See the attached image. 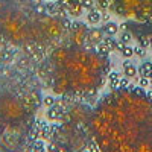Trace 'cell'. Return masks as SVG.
I'll return each mask as SVG.
<instances>
[{"instance_id": "6da1fadb", "label": "cell", "mask_w": 152, "mask_h": 152, "mask_svg": "<svg viewBox=\"0 0 152 152\" xmlns=\"http://www.w3.org/2000/svg\"><path fill=\"white\" fill-rule=\"evenodd\" d=\"M62 108L61 107H58V105H55V107H52V108H49V113H47V117L49 119H52V120H56V119H59L61 116H62Z\"/></svg>"}, {"instance_id": "9c48e42d", "label": "cell", "mask_w": 152, "mask_h": 152, "mask_svg": "<svg viewBox=\"0 0 152 152\" xmlns=\"http://www.w3.org/2000/svg\"><path fill=\"white\" fill-rule=\"evenodd\" d=\"M47 151H49V152H56V151H58V149H56V145H55V143H50V145L47 146Z\"/></svg>"}, {"instance_id": "7a4b0ae2", "label": "cell", "mask_w": 152, "mask_h": 152, "mask_svg": "<svg viewBox=\"0 0 152 152\" xmlns=\"http://www.w3.org/2000/svg\"><path fill=\"white\" fill-rule=\"evenodd\" d=\"M123 67H125V75L126 76H128V78H132V76L137 73V70H135V67H132L131 64H129V62L128 61H126L125 62V64H123Z\"/></svg>"}, {"instance_id": "8fae6325", "label": "cell", "mask_w": 152, "mask_h": 152, "mask_svg": "<svg viewBox=\"0 0 152 152\" xmlns=\"http://www.w3.org/2000/svg\"><path fill=\"white\" fill-rule=\"evenodd\" d=\"M134 52H137L138 55H143V53H145V52H143V50H142V49H134Z\"/></svg>"}, {"instance_id": "5b68a950", "label": "cell", "mask_w": 152, "mask_h": 152, "mask_svg": "<svg viewBox=\"0 0 152 152\" xmlns=\"http://www.w3.org/2000/svg\"><path fill=\"white\" fill-rule=\"evenodd\" d=\"M43 102H44V105H46L47 108H52V107H55V99H53L52 96H46V97L43 99Z\"/></svg>"}, {"instance_id": "52a82bcc", "label": "cell", "mask_w": 152, "mask_h": 152, "mask_svg": "<svg viewBox=\"0 0 152 152\" xmlns=\"http://www.w3.org/2000/svg\"><path fill=\"white\" fill-rule=\"evenodd\" d=\"M108 79H110V82H117V81H120V75L117 72H111L108 75Z\"/></svg>"}, {"instance_id": "3957f363", "label": "cell", "mask_w": 152, "mask_h": 152, "mask_svg": "<svg viewBox=\"0 0 152 152\" xmlns=\"http://www.w3.org/2000/svg\"><path fill=\"white\" fill-rule=\"evenodd\" d=\"M99 20H100L99 11H90V12H88V21H90V23L96 24V23H99Z\"/></svg>"}, {"instance_id": "7c38bea8", "label": "cell", "mask_w": 152, "mask_h": 152, "mask_svg": "<svg viewBox=\"0 0 152 152\" xmlns=\"http://www.w3.org/2000/svg\"><path fill=\"white\" fill-rule=\"evenodd\" d=\"M87 152H90V151H87Z\"/></svg>"}, {"instance_id": "8992f818", "label": "cell", "mask_w": 152, "mask_h": 152, "mask_svg": "<svg viewBox=\"0 0 152 152\" xmlns=\"http://www.w3.org/2000/svg\"><path fill=\"white\" fill-rule=\"evenodd\" d=\"M132 53H134V49H132V47H129V46H125V47L122 49V55H123V56H126V58H129Z\"/></svg>"}, {"instance_id": "ba28073f", "label": "cell", "mask_w": 152, "mask_h": 152, "mask_svg": "<svg viewBox=\"0 0 152 152\" xmlns=\"http://www.w3.org/2000/svg\"><path fill=\"white\" fill-rule=\"evenodd\" d=\"M81 5L85 8H91L93 6V0H81Z\"/></svg>"}, {"instance_id": "277c9868", "label": "cell", "mask_w": 152, "mask_h": 152, "mask_svg": "<svg viewBox=\"0 0 152 152\" xmlns=\"http://www.w3.org/2000/svg\"><path fill=\"white\" fill-rule=\"evenodd\" d=\"M104 31H105L108 35H114V34L117 32V24H116V23H108V24H105Z\"/></svg>"}, {"instance_id": "30bf717a", "label": "cell", "mask_w": 152, "mask_h": 152, "mask_svg": "<svg viewBox=\"0 0 152 152\" xmlns=\"http://www.w3.org/2000/svg\"><path fill=\"white\" fill-rule=\"evenodd\" d=\"M129 40H131V37H129L128 34H123V35H122V43H128Z\"/></svg>"}]
</instances>
